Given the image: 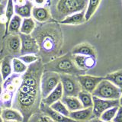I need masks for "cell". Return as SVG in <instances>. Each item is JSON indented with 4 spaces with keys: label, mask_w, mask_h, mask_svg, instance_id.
I'll return each instance as SVG.
<instances>
[{
    "label": "cell",
    "mask_w": 122,
    "mask_h": 122,
    "mask_svg": "<svg viewBox=\"0 0 122 122\" xmlns=\"http://www.w3.org/2000/svg\"><path fill=\"white\" fill-rule=\"evenodd\" d=\"M4 122H15V121H4Z\"/></svg>",
    "instance_id": "ee69618b"
},
{
    "label": "cell",
    "mask_w": 122,
    "mask_h": 122,
    "mask_svg": "<svg viewBox=\"0 0 122 122\" xmlns=\"http://www.w3.org/2000/svg\"><path fill=\"white\" fill-rule=\"evenodd\" d=\"M34 5L33 3L27 0V2L21 5H15V13L22 18L31 17V12Z\"/></svg>",
    "instance_id": "d6986e66"
},
{
    "label": "cell",
    "mask_w": 122,
    "mask_h": 122,
    "mask_svg": "<svg viewBox=\"0 0 122 122\" xmlns=\"http://www.w3.org/2000/svg\"><path fill=\"white\" fill-rule=\"evenodd\" d=\"M1 116L3 118V120L6 121L23 122L22 114L18 110L12 108L2 109Z\"/></svg>",
    "instance_id": "ac0fdd59"
},
{
    "label": "cell",
    "mask_w": 122,
    "mask_h": 122,
    "mask_svg": "<svg viewBox=\"0 0 122 122\" xmlns=\"http://www.w3.org/2000/svg\"><path fill=\"white\" fill-rule=\"evenodd\" d=\"M63 96V88L62 85L60 82L54 89H53L51 93H50L47 97L42 99L41 102L47 106H51L53 103L56 102L57 101L61 100V98Z\"/></svg>",
    "instance_id": "9a60e30c"
},
{
    "label": "cell",
    "mask_w": 122,
    "mask_h": 122,
    "mask_svg": "<svg viewBox=\"0 0 122 122\" xmlns=\"http://www.w3.org/2000/svg\"><path fill=\"white\" fill-rule=\"evenodd\" d=\"M11 66H12V73L18 75H23L28 70V66L24 63L18 57L11 59Z\"/></svg>",
    "instance_id": "d4e9b609"
},
{
    "label": "cell",
    "mask_w": 122,
    "mask_h": 122,
    "mask_svg": "<svg viewBox=\"0 0 122 122\" xmlns=\"http://www.w3.org/2000/svg\"><path fill=\"white\" fill-rule=\"evenodd\" d=\"M31 15L36 21L39 22H46L50 20L51 14L46 7H33Z\"/></svg>",
    "instance_id": "e0dca14e"
},
{
    "label": "cell",
    "mask_w": 122,
    "mask_h": 122,
    "mask_svg": "<svg viewBox=\"0 0 122 122\" xmlns=\"http://www.w3.org/2000/svg\"><path fill=\"white\" fill-rule=\"evenodd\" d=\"M27 2V0H13V2L15 5H21Z\"/></svg>",
    "instance_id": "8d00e7d4"
},
{
    "label": "cell",
    "mask_w": 122,
    "mask_h": 122,
    "mask_svg": "<svg viewBox=\"0 0 122 122\" xmlns=\"http://www.w3.org/2000/svg\"><path fill=\"white\" fill-rule=\"evenodd\" d=\"M77 79L80 86H81L82 90L88 92L89 93H92L93 91L96 89L98 84L102 80L105 79V77L84 74L81 76H78Z\"/></svg>",
    "instance_id": "30bf717a"
},
{
    "label": "cell",
    "mask_w": 122,
    "mask_h": 122,
    "mask_svg": "<svg viewBox=\"0 0 122 122\" xmlns=\"http://www.w3.org/2000/svg\"><path fill=\"white\" fill-rule=\"evenodd\" d=\"M86 122H105V121H102L100 118H93V119H92L89 121H86ZM112 122V121H111Z\"/></svg>",
    "instance_id": "ab89813d"
},
{
    "label": "cell",
    "mask_w": 122,
    "mask_h": 122,
    "mask_svg": "<svg viewBox=\"0 0 122 122\" xmlns=\"http://www.w3.org/2000/svg\"><path fill=\"white\" fill-rule=\"evenodd\" d=\"M2 108H1V107H0V115L2 114Z\"/></svg>",
    "instance_id": "7bdbcfd3"
},
{
    "label": "cell",
    "mask_w": 122,
    "mask_h": 122,
    "mask_svg": "<svg viewBox=\"0 0 122 122\" xmlns=\"http://www.w3.org/2000/svg\"><path fill=\"white\" fill-rule=\"evenodd\" d=\"M88 0H56L52 16L59 22L72 14L86 11Z\"/></svg>",
    "instance_id": "277c9868"
},
{
    "label": "cell",
    "mask_w": 122,
    "mask_h": 122,
    "mask_svg": "<svg viewBox=\"0 0 122 122\" xmlns=\"http://www.w3.org/2000/svg\"><path fill=\"white\" fill-rule=\"evenodd\" d=\"M79 102L83 107V108H92L93 101H92V93L88 92L81 90L77 95Z\"/></svg>",
    "instance_id": "cb8c5ba5"
},
{
    "label": "cell",
    "mask_w": 122,
    "mask_h": 122,
    "mask_svg": "<svg viewBox=\"0 0 122 122\" xmlns=\"http://www.w3.org/2000/svg\"><path fill=\"white\" fill-rule=\"evenodd\" d=\"M121 93L122 90L121 89L108 80L104 79L98 84L92 95V96L102 99H108V100L118 99L119 100Z\"/></svg>",
    "instance_id": "5b68a950"
},
{
    "label": "cell",
    "mask_w": 122,
    "mask_h": 122,
    "mask_svg": "<svg viewBox=\"0 0 122 122\" xmlns=\"http://www.w3.org/2000/svg\"><path fill=\"white\" fill-rule=\"evenodd\" d=\"M0 74L3 81L9 78L12 74V66H11V58L10 56H5L2 59L0 64Z\"/></svg>",
    "instance_id": "44dd1931"
},
{
    "label": "cell",
    "mask_w": 122,
    "mask_h": 122,
    "mask_svg": "<svg viewBox=\"0 0 122 122\" xmlns=\"http://www.w3.org/2000/svg\"><path fill=\"white\" fill-rule=\"evenodd\" d=\"M119 104L121 106H122V93H121V97L119 98Z\"/></svg>",
    "instance_id": "60d3db41"
},
{
    "label": "cell",
    "mask_w": 122,
    "mask_h": 122,
    "mask_svg": "<svg viewBox=\"0 0 122 122\" xmlns=\"http://www.w3.org/2000/svg\"><path fill=\"white\" fill-rule=\"evenodd\" d=\"M5 6L3 3L0 2V15L2 14H5Z\"/></svg>",
    "instance_id": "74e56055"
},
{
    "label": "cell",
    "mask_w": 122,
    "mask_h": 122,
    "mask_svg": "<svg viewBox=\"0 0 122 122\" xmlns=\"http://www.w3.org/2000/svg\"><path fill=\"white\" fill-rule=\"evenodd\" d=\"M40 112L47 116L50 119H51L53 122H77L71 119L70 117H66L58 112L53 111L51 107L44 105V103H41Z\"/></svg>",
    "instance_id": "8fae6325"
},
{
    "label": "cell",
    "mask_w": 122,
    "mask_h": 122,
    "mask_svg": "<svg viewBox=\"0 0 122 122\" xmlns=\"http://www.w3.org/2000/svg\"><path fill=\"white\" fill-rule=\"evenodd\" d=\"M60 82V76L58 73L44 71L41 78V93L42 99L46 98Z\"/></svg>",
    "instance_id": "8992f818"
},
{
    "label": "cell",
    "mask_w": 122,
    "mask_h": 122,
    "mask_svg": "<svg viewBox=\"0 0 122 122\" xmlns=\"http://www.w3.org/2000/svg\"><path fill=\"white\" fill-rule=\"evenodd\" d=\"M18 58L21 60L23 63H25L26 65H31L34 63L37 62V60H40V57L37 55L35 54H25V55H21L19 56Z\"/></svg>",
    "instance_id": "1f68e13d"
},
{
    "label": "cell",
    "mask_w": 122,
    "mask_h": 122,
    "mask_svg": "<svg viewBox=\"0 0 122 122\" xmlns=\"http://www.w3.org/2000/svg\"><path fill=\"white\" fill-rule=\"evenodd\" d=\"M62 102L66 108L69 110V112H75L83 108V107L79 102V98L77 97H72V96H63L61 98Z\"/></svg>",
    "instance_id": "ffe728a7"
},
{
    "label": "cell",
    "mask_w": 122,
    "mask_h": 122,
    "mask_svg": "<svg viewBox=\"0 0 122 122\" xmlns=\"http://www.w3.org/2000/svg\"><path fill=\"white\" fill-rule=\"evenodd\" d=\"M33 2L37 7H44L47 3V0H33Z\"/></svg>",
    "instance_id": "d590c367"
},
{
    "label": "cell",
    "mask_w": 122,
    "mask_h": 122,
    "mask_svg": "<svg viewBox=\"0 0 122 122\" xmlns=\"http://www.w3.org/2000/svg\"><path fill=\"white\" fill-rule=\"evenodd\" d=\"M15 13V4L13 2V0H7L5 10V16L7 20V25L5 28V35L8 33V26H9V21L14 16Z\"/></svg>",
    "instance_id": "f1b7e54d"
},
{
    "label": "cell",
    "mask_w": 122,
    "mask_h": 122,
    "mask_svg": "<svg viewBox=\"0 0 122 122\" xmlns=\"http://www.w3.org/2000/svg\"><path fill=\"white\" fill-rule=\"evenodd\" d=\"M86 18H85V11H80L75 14H72L71 15L66 17L63 20L60 21V24L62 25H82L85 23Z\"/></svg>",
    "instance_id": "2e32d148"
},
{
    "label": "cell",
    "mask_w": 122,
    "mask_h": 122,
    "mask_svg": "<svg viewBox=\"0 0 122 122\" xmlns=\"http://www.w3.org/2000/svg\"><path fill=\"white\" fill-rule=\"evenodd\" d=\"M105 79L113 83L122 90V70H118L108 73L105 76Z\"/></svg>",
    "instance_id": "83f0119b"
},
{
    "label": "cell",
    "mask_w": 122,
    "mask_h": 122,
    "mask_svg": "<svg viewBox=\"0 0 122 122\" xmlns=\"http://www.w3.org/2000/svg\"><path fill=\"white\" fill-rule=\"evenodd\" d=\"M72 55H81L85 56H92L96 58V51L92 45L88 43H82L72 48Z\"/></svg>",
    "instance_id": "5bb4252c"
},
{
    "label": "cell",
    "mask_w": 122,
    "mask_h": 122,
    "mask_svg": "<svg viewBox=\"0 0 122 122\" xmlns=\"http://www.w3.org/2000/svg\"><path fill=\"white\" fill-rule=\"evenodd\" d=\"M3 79H2V77L1 74H0V96H1V94L3 91Z\"/></svg>",
    "instance_id": "f35d334b"
},
{
    "label": "cell",
    "mask_w": 122,
    "mask_h": 122,
    "mask_svg": "<svg viewBox=\"0 0 122 122\" xmlns=\"http://www.w3.org/2000/svg\"><path fill=\"white\" fill-rule=\"evenodd\" d=\"M0 64H1V61H0Z\"/></svg>",
    "instance_id": "bcb514c9"
},
{
    "label": "cell",
    "mask_w": 122,
    "mask_h": 122,
    "mask_svg": "<svg viewBox=\"0 0 122 122\" xmlns=\"http://www.w3.org/2000/svg\"><path fill=\"white\" fill-rule=\"evenodd\" d=\"M50 107H51L53 111H55V112L63 114V115L66 117H69L70 112H69V110L66 108V107L65 106V105L61 102V100L57 101L56 102L53 103V104L51 105Z\"/></svg>",
    "instance_id": "4dcf8cb0"
},
{
    "label": "cell",
    "mask_w": 122,
    "mask_h": 122,
    "mask_svg": "<svg viewBox=\"0 0 122 122\" xmlns=\"http://www.w3.org/2000/svg\"><path fill=\"white\" fill-rule=\"evenodd\" d=\"M44 71L56 72L59 75H71L75 76L84 75L86 72V71L81 70L76 67L72 60L71 53L58 56L44 63Z\"/></svg>",
    "instance_id": "3957f363"
},
{
    "label": "cell",
    "mask_w": 122,
    "mask_h": 122,
    "mask_svg": "<svg viewBox=\"0 0 122 122\" xmlns=\"http://www.w3.org/2000/svg\"><path fill=\"white\" fill-rule=\"evenodd\" d=\"M4 1H5V0H0V2L2 3V2H4Z\"/></svg>",
    "instance_id": "f6af8a7d"
},
{
    "label": "cell",
    "mask_w": 122,
    "mask_h": 122,
    "mask_svg": "<svg viewBox=\"0 0 122 122\" xmlns=\"http://www.w3.org/2000/svg\"><path fill=\"white\" fill-rule=\"evenodd\" d=\"M69 117L77 122H86L93 119L92 108H82L75 112H71L69 114Z\"/></svg>",
    "instance_id": "4fadbf2b"
},
{
    "label": "cell",
    "mask_w": 122,
    "mask_h": 122,
    "mask_svg": "<svg viewBox=\"0 0 122 122\" xmlns=\"http://www.w3.org/2000/svg\"><path fill=\"white\" fill-rule=\"evenodd\" d=\"M14 95L15 94L13 93H10L9 92L3 90L1 94V96H0V107L2 109L11 108Z\"/></svg>",
    "instance_id": "4316f807"
},
{
    "label": "cell",
    "mask_w": 122,
    "mask_h": 122,
    "mask_svg": "<svg viewBox=\"0 0 122 122\" xmlns=\"http://www.w3.org/2000/svg\"><path fill=\"white\" fill-rule=\"evenodd\" d=\"M101 1L102 0H88L87 7L85 11V18L86 21L90 20V18L93 16L100 5Z\"/></svg>",
    "instance_id": "484cf974"
},
{
    "label": "cell",
    "mask_w": 122,
    "mask_h": 122,
    "mask_svg": "<svg viewBox=\"0 0 122 122\" xmlns=\"http://www.w3.org/2000/svg\"><path fill=\"white\" fill-rule=\"evenodd\" d=\"M6 47L10 54L16 56V57L20 56L21 40L19 34H10L6 40Z\"/></svg>",
    "instance_id": "7c38bea8"
},
{
    "label": "cell",
    "mask_w": 122,
    "mask_h": 122,
    "mask_svg": "<svg viewBox=\"0 0 122 122\" xmlns=\"http://www.w3.org/2000/svg\"><path fill=\"white\" fill-rule=\"evenodd\" d=\"M44 72V63L40 59L29 65L22 75V82L14 95L11 108L18 110L23 116V122L40 112L42 101L41 93V78Z\"/></svg>",
    "instance_id": "6da1fadb"
},
{
    "label": "cell",
    "mask_w": 122,
    "mask_h": 122,
    "mask_svg": "<svg viewBox=\"0 0 122 122\" xmlns=\"http://www.w3.org/2000/svg\"><path fill=\"white\" fill-rule=\"evenodd\" d=\"M17 88L15 87L12 82H11V80L9 78H7L5 81L3 82V90L4 91H6V92H9L10 93H13V94H15L17 91Z\"/></svg>",
    "instance_id": "836d02e7"
},
{
    "label": "cell",
    "mask_w": 122,
    "mask_h": 122,
    "mask_svg": "<svg viewBox=\"0 0 122 122\" xmlns=\"http://www.w3.org/2000/svg\"><path fill=\"white\" fill-rule=\"evenodd\" d=\"M0 122H4V120H3V118L2 117L1 115H0Z\"/></svg>",
    "instance_id": "b9f144b4"
},
{
    "label": "cell",
    "mask_w": 122,
    "mask_h": 122,
    "mask_svg": "<svg viewBox=\"0 0 122 122\" xmlns=\"http://www.w3.org/2000/svg\"><path fill=\"white\" fill-rule=\"evenodd\" d=\"M118 107L119 106H117V107H114V108H109L108 110H106L105 112H103L101 116H100V119L105 122H111L113 118L115 116V114L117 113V111L118 109Z\"/></svg>",
    "instance_id": "f546056e"
},
{
    "label": "cell",
    "mask_w": 122,
    "mask_h": 122,
    "mask_svg": "<svg viewBox=\"0 0 122 122\" xmlns=\"http://www.w3.org/2000/svg\"><path fill=\"white\" fill-rule=\"evenodd\" d=\"M22 22V18L17 15H14L8 26V31L11 34H19Z\"/></svg>",
    "instance_id": "603a6c76"
},
{
    "label": "cell",
    "mask_w": 122,
    "mask_h": 122,
    "mask_svg": "<svg viewBox=\"0 0 122 122\" xmlns=\"http://www.w3.org/2000/svg\"><path fill=\"white\" fill-rule=\"evenodd\" d=\"M36 28V22L31 17L22 18V22L20 28V34H31Z\"/></svg>",
    "instance_id": "7402d4cb"
},
{
    "label": "cell",
    "mask_w": 122,
    "mask_h": 122,
    "mask_svg": "<svg viewBox=\"0 0 122 122\" xmlns=\"http://www.w3.org/2000/svg\"><path fill=\"white\" fill-rule=\"evenodd\" d=\"M60 76L63 96L77 97L79 92L82 90L77 76L71 75H60Z\"/></svg>",
    "instance_id": "52a82bcc"
},
{
    "label": "cell",
    "mask_w": 122,
    "mask_h": 122,
    "mask_svg": "<svg viewBox=\"0 0 122 122\" xmlns=\"http://www.w3.org/2000/svg\"><path fill=\"white\" fill-rule=\"evenodd\" d=\"M28 122H53L51 119L41 112L35 113L30 117Z\"/></svg>",
    "instance_id": "d6a6232c"
},
{
    "label": "cell",
    "mask_w": 122,
    "mask_h": 122,
    "mask_svg": "<svg viewBox=\"0 0 122 122\" xmlns=\"http://www.w3.org/2000/svg\"><path fill=\"white\" fill-rule=\"evenodd\" d=\"M39 46L41 61L46 63L56 58L60 50L62 47L63 37L60 28L57 25L46 27V28L39 30L34 37Z\"/></svg>",
    "instance_id": "7a4b0ae2"
},
{
    "label": "cell",
    "mask_w": 122,
    "mask_h": 122,
    "mask_svg": "<svg viewBox=\"0 0 122 122\" xmlns=\"http://www.w3.org/2000/svg\"><path fill=\"white\" fill-rule=\"evenodd\" d=\"M112 122H122V106L119 105V107H118L117 113Z\"/></svg>",
    "instance_id": "e575fe53"
},
{
    "label": "cell",
    "mask_w": 122,
    "mask_h": 122,
    "mask_svg": "<svg viewBox=\"0 0 122 122\" xmlns=\"http://www.w3.org/2000/svg\"><path fill=\"white\" fill-rule=\"evenodd\" d=\"M21 40V55L35 54L39 53V46L36 39L30 34H19Z\"/></svg>",
    "instance_id": "9c48e42d"
},
{
    "label": "cell",
    "mask_w": 122,
    "mask_h": 122,
    "mask_svg": "<svg viewBox=\"0 0 122 122\" xmlns=\"http://www.w3.org/2000/svg\"><path fill=\"white\" fill-rule=\"evenodd\" d=\"M93 105H92V112L94 118H99L101 114L109 108L119 106V100H108V99H102L92 96Z\"/></svg>",
    "instance_id": "ba28073f"
}]
</instances>
